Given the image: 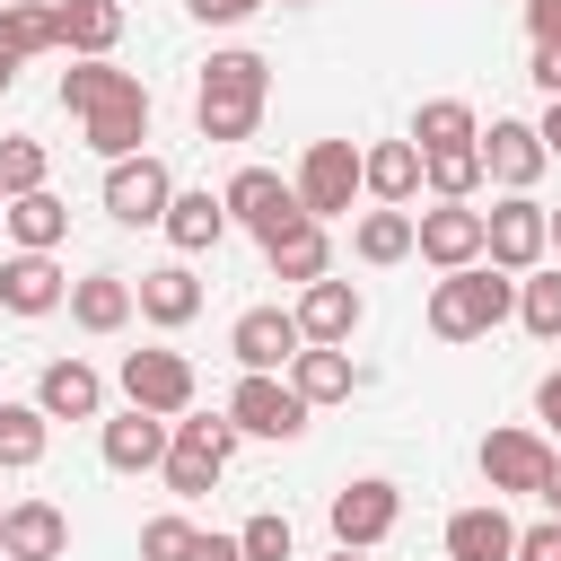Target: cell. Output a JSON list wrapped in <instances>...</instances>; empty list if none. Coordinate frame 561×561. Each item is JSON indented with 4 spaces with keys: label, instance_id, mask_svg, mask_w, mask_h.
<instances>
[{
    "label": "cell",
    "instance_id": "14",
    "mask_svg": "<svg viewBox=\"0 0 561 561\" xmlns=\"http://www.w3.org/2000/svg\"><path fill=\"white\" fill-rule=\"evenodd\" d=\"M412 254L456 272V263H482V210L473 202H438V210H412Z\"/></svg>",
    "mask_w": 561,
    "mask_h": 561
},
{
    "label": "cell",
    "instance_id": "25",
    "mask_svg": "<svg viewBox=\"0 0 561 561\" xmlns=\"http://www.w3.org/2000/svg\"><path fill=\"white\" fill-rule=\"evenodd\" d=\"M517 552V517L500 500H473L447 517V561H508Z\"/></svg>",
    "mask_w": 561,
    "mask_h": 561
},
{
    "label": "cell",
    "instance_id": "36",
    "mask_svg": "<svg viewBox=\"0 0 561 561\" xmlns=\"http://www.w3.org/2000/svg\"><path fill=\"white\" fill-rule=\"evenodd\" d=\"M44 175H53L44 140H35V131H9V140H0V202H9V193H35Z\"/></svg>",
    "mask_w": 561,
    "mask_h": 561
},
{
    "label": "cell",
    "instance_id": "28",
    "mask_svg": "<svg viewBox=\"0 0 561 561\" xmlns=\"http://www.w3.org/2000/svg\"><path fill=\"white\" fill-rule=\"evenodd\" d=\"M359 193L403 210V202L421 193V149H412V140H377V149H359Z\"/></svg>",
    "mask_w": 561,
    "mask_h": 561
},
{
    "label": "cell",
    "instance_id": "32",
    "mask_svg": "<svg viewBox=\"0 0 561 561\" xmlns=\"http://www.w3.org/2000/svg\"><path fill=\"white\" fill-rule=\"evenodd\" d=\"M351 254H359V263H403V254H412V210H394V202L359 210V228H351Z\"/></svg>",
    "mask_w": 561,
    "mask_h": 561
},
{
    "label": "cell",
    "instance_id": "7",
    "mask_svg": "<svg viewBox=\"0 0 561 561\" xmlns=\"http://www.w3.org/2000/svg\"><path fill=\"white\" fill-rule=\"evenodd\" d=\"M289 193H298V210H307V219H342V210L359 202V149H351V140H307V158H298Z\"/></svg>",
    "mask_w": 561,
    "mask_h": 561
},
{
    "label": "cell",
    "instance_id": "9",
    "mask_svg": "<svg viewBox=\"0 0 561 561\" xmlns=\"http://www.w3.org/2000/svg\"><path fill=\"white\" fill-rule=\"evenodd\" d=\"M543 202L535 193H500L491 210H482V263H500V272H535L543 263Z\"/></svg>",
    "mask_w": 561,
    "mask_h": 561
},
{
    "label": "cell",
    "instance_id": "50",
    "mask_svg": "<svg viewBox=\"0 0 561 561\" xmlns=\"http://www.w3.org/2000/svg\"><path fill=\"white\" fill-rule=\"evenodd\" d=\"M280 9H307V0H280Z\"/></svg>",
    "mask_w": 561,
    "mask_h": 561
},
{
    "label": "cell",
    "instance_id": "26",
    "mask_svg": "<svg viewBox=\"0 0 561 561\" xmlns=\"http://www.w3.org/2000/svg\"><path fill=\"white\" fill-rule=\"evenodd\" d=\"M0 228H9L26 254H53V245L70 237V202H61L53 184H35V193H9V202H0Z\"/></svg>",
    "mask_w": 561,
    "mask_h": 561
},
{
    "label": "cell",
    "instance_id": "48",
    "mask_svg": "<svg viewBox=\"0 0 561 561\" xmlns=\"http://www.w3.org/2000/svg\"><path fill=\"white\" fill-rule=\"evenodd\" d=\"M543 237H552V245H561V210H543Z\"/></svg>",
    "mask_w": 561,
    "mask_h": 561
},
{
    "label": "cell",
    "instance_id": "10",
    "mask_svg": "<svg viewBox=\"0 0 561 561\" xmlns=\"http://www.w3.org/2000/svg\"><path fill=\"white\" fill-rule=\"evenodd\" d=\"M543 473H552V438H543V430H491V438H482V482H491V500H535Z\"/></svg>",
    "mask_w": 561,
    "mask_h": 561
},
{
    "label": "cell",
    "instance_id": "23",
    "mask_svg": "<svg viewBox=\"0 0 561 561\" xmlns=\"http://www.w3.org/2000/svg\"><path fill=\"white\" fill-rule=\"evenodd\" d=\"M158 228H167V245H175V254H210V245L228 237V202H219L210 184H175V202H167V219H158Z\"/></svg>",
    "mask_w": 561,
    "mask_h": 561
},
{
    "label": "cell",
    "instance_id": "12",
    "mask_svg": "<svg viewBox=\"0 0 561 561\" xmlns=\"http://www.w3.org/2000/svg\"><path fill=\"white\" fill-rule=\"evenodd\" d=\"M123 403H140L158 421L193 412V359L184 351H123Z\"/></svg>",
    "mask_w": 561,
    "mask_h": 561
},
{
    "label": "cell",
    "instance_id": "2",
    "mask_svg": "<svg viewBox=\"0 0 561 561\" xmlns=\"http://www.w3.org/2000/svg\"><path fill=\"white\" fill-rule=\"evenodd\" d=\"M263 96H272V61L263 53H210L202 79H193V131L202 140H254L263 123Z\"/></svg>",
    "mask_w": 561,
    "mask_h": 561
},
{
    "label": "cell",
    "instance_id": "11",
    "mask_svg": "<svg viewBox=\"0 0 561 561\" xmlns=\"http://www.w3.org/2000/svg\"><path fill=\"white\" fill-rule=\"evenodd\" d=\"M473 149H482V184H500V193H535V175L552 167L535 123H517V114H491V131H473Z\"/></svg>",
    "mask_w": 561,
    "mask_h": 561
},
{
    "label": "cell",
    "instance_id": "38",
    "mask_svg": "<svg viewBox=\"0 0 561 561\" xmlns=\"http://www.w3.org/2000/svg\"><path fill=\"white\" fill-rule=\"evenodd\" d=\"M193 535H202L193 517H149L140 526V561H193Z\"/></svg>",
    "mask_w": 561,
    "mask_h": 561
},
{
    "label": "cell",
    "instance_id": "45",
    "mask_svg": "<svg viewBox=\"0 0 561 561\" xmlns=\"http://www.w3.org/2000/svg\"><path fill=\"white\" fill-rule=\"evenodd\" d=\"M535 140H543V158H561V96L543 105V123H535Z\"/></svg>",
    "mask_w": 561,
    "mask_h": 561
},
{
    "label": "cell",
    "instance_id": "46",
    "mask_svg": "<svg viewBox=\"0 0 561 561\" xmlns=\"http://www.w3.org/2000/svg\"><path fill=\"white\" fill-rule=\"evenodd\" d=\"M535 500H543V508L561 517V447H552V473H543V491H535Z\"/></svg>",
    "mask_w": 561,
    "mask_h": 561
},
{
    "label": "cell",
    "instance_id": "41",
    "mask_svg": "<svg viewBox=\"0 0 561 561\" xmlns=\"http://www.w3.org/2000/svg\"><path fill=\"white\" fill-rule=\"evenodd\" d=\"M535 421H543V438L561 447V368H552V377H535Z\"/></svg>",
    "mask_w": 561,
    "mask_h": 561
},
{
    "label": "cell",
    "instance_id": "20",
    "mask_svg": "<svg viewBox=\"0 0 561 561\" xmlns=\"http://www.w3.org/2000/svg\"><path fill=\"white\" fill-rule=\"evenodd\" d=\"M289 386H298V403L316 412V403H351L359 394V368H351V342H307L289 368H280Z\"/></svg>",
    "mask_w": 561,
    "mask_h": 561
},
{
    "label": "cell",
    "instance_id": "43",
    "mask_svg": "<svg viewBox=\"0 0 561 561\" xmlns=\"http://www.w3.org/2000/svg\"><path fill=\"white\" fill-rule=\"evenodd\" d=\"M526 35L535 44H561V0H526Z\"/></svg>",
    "mask_w": 561,
    "mask_h": 561
},
{
    "label": "cell",
    "instance_id": "40",
    "mask_svg": "<svg viewBox=\"0 0 561 561\" xmlns=\"http://www.w3.org/2000/svg\"><path fill=\"white\" fill-rule=\"evenodd\" d=\"M184 9H193L202 26H245V18L263 9V0H184Z\"/></svg>",
    "mask_w": 561,
    "mask_h": 561
},
{
    "label": "cell",
    "instance_id": "21",
    "mask_svg": "<svg viewBox=\"0 0 561 561\" xmlns=\"http://www.w3.org/2000/svg\"><path fill=\"white\" fill-rule=\"evenodd\" d=\"M96 447H105L114 473H158V465H167V421L140 412V403H123V412L96 430Z\"/></svg>",
    "mask_w": 561,
    "mask_h": 561
},
{
    "label": "cell",
    "instance_id": "18",
    "mask_svg": "<svg viewBox=\"0 0 561 561\" xmlns=\"http://www.w3.org/2000/svg\"><path fill=\"white\" fill-rule=\"evenodd\" d=\"M263 245V263H272V280H324L333 272V237H324V219H289V228H272V237H254Z\"/></svg>",
    "mask_w": 561,
    "mask_h": 561
},
{
    "label": "cell",
    "instance_id": "27",
    "mask_svg": "<svg viewBox=\"0 0 561 561\" xmlns=\"http://www.w3.org/2000/svg\"><path fill=\"white\" fill-rule=\"evenodd\" d=\"M61 307H70V324H79V333H123V324L140 316L123 272H88V280H70V298H61Z\"/></svg>",
    "mask_w": 561,
    "mask_h": 561
},
{
    "label": "cell",
    "instance_id": "29",
    "mask_svg": "<svg viewBox=\"0 0 561 561\" xmlns=\"http://www.w3.org/2000/svg\"><path fill=\"white\" fill-rule=\"evenodd\" d=\"M0 53L26 70L35 53H61V9L53 0H0Z\"/></svg>",
    "mask_w": 561,
    "mask_h": 561
},
{
    "label": "cell",
    "instance_id": "49",
    "mask_svg": "<svg viewBox=\"0 0 561 561\" xmlns=\"http://www.w3.org/2000/svg\"><path fill=\"white\" fill-rule=\"evenodd\" d=\"M333 561H368V552H351V543H333Z\"/></svg>",
    "mask_w": 561,
    "mask_h": 561
},
{
    "label": "cell",
    "instance_id": "22",
    "mask_svg": "<svg viewBox=\"0 0 561 561\" xmlns=\"http://www.w3.org/2000/svg\"><path fill=\"white\" fill-rule=\"evenodd\" d=\"M61 298H70V272H61L53 254H26V245H18V254L0 263V307H9V316H53Z\"/></svg>",
    "mask_w": 561,
    "mask_h": 561
},
{
    "label": "cell",
    "instance_id": "16",
    "mask_svg": "<svg viewBox=\"0 0 561 561\" xmlns=\"http://www.w3.org/2000/svg\"><path fill=\"white\" fill-rule=\"evenodd\" d=\"M35 412H44V421H105V377H96L88 359H44Z\"/></svg>",
    "mask_w": 561,
    "mask_h": 561
},
{
    "label": "cell",
    "instance_id": "34",
    "mask_svg": "<svg viewBox=\"0 0 561 561\" xmlns=\"http://www.w3.org/2000/svg\"><path fill=\"white\" fill-rule=\"evenodd\" d=\"M44 447H53V421L35 403H0V465L26 473V465H44Z\"/></svg>",
    "mask_w": 561,
    "mask_h": 561
},
{
    "label": "cell",
    "instance_id": "3",
    "mask_svg": "<svg viewBox=\"0 0 561 561\" xmlns=\"http://www.w3.org/2000/svg\"><path fill=\"white\" fill-rule=\"evenodd\" d=\"M508 316H517V272H500V263H456L430 289V333L438 342H482Z\"/></svg>",
    "mask_w": 561,
    "mask_h": 561
},
{
    "label": "cell",
    "instance_id": "47",
    "mask_svg": "<svg viewBox=\"0 0 561 561\" xmlns=\"http://www.w3.org/2000/svg\"><path fill=\"white\" fill-rule=\"evenodd\" d=\"M9 88H18V61H9V53H0V96H9Z\"/></svg>",
    "mask_w": 561,
    "mask_h": 561
},
{
    "label": "cell",
    "instance_id": "42",
    "mask_svg": "<svg viewBox=\"0 0 561 561\" xmlns=\"http://www.w3.org/2000/svg\"><path fill=\"white\" fill-rule=\"evenodd\" d=\"M526 79H535L543 96H561V44H535V61H526Z\"/></svg>",
    "mask_w": 561,
    "mask_h": 561
},
{
    "label": "cell",
    "instance_id": "37",
    "mask_svg": "<svg viewBox=\"0 0 561 561\" xmlns=\"http://www.w3.org/2000/svg\"><path fill=\"white\" fill-rule=\"evenodd\" d=\"M237 543H245V561H289V552H298V535H289V517H280V508L245 517V526H237Z\"/></svg>",
    "mask_w": 561,
    "mask_h": 561
},
{
    "label": "cell",
    "instance_id": "15",
    "mask_svg": "<svg viewBox=\"0 0 561 561\" xmlns=\"http://www.w3.org/2000/svg\"><path fill=\"white\" fill-rule=\"evenodd\" d=\"M228 351H237V368L280 377V368L307 351V333H298V316H289V307H245V316L228 324Z\"/></svg>",
    "mask_w": 561,
    "mask_h": 561
},
{
    "label": "cell",
    "instance_id": "44",
    "mask_svg": "<svg viewBox=\"0 0 561 561\" xmlns=\"http://www.w3.org/2000/svg\"><path fill=\"white\" fill-rule=\"evenodd\" d=\"M193 561H245L237 535H193Z\"/></svg>",
    "mask_w": 561,
    "mask_h": 561
},
{
    "label": "cell",
    "instance_id": "30",
    "mask_svg": "<svg viewBox=\"0 0 561 561\" xmlns=\"http://www.w3.org/2000/svg\"><path fill=\"white\" fill-rule=\"evenodd\" d=\"M53 9H61V53L96 61L123 44V0H53Z\"/></svg>",
    "mask_w": 561,
    "mask_h": 561
},
{
    "label": "cell",
    "instance_id": "17",
    "mask_svg": "<svg viewBox=\"0 0 561 561\" xmlns=\"http://www.w3.org/2000/svg\"><path fill=\"white\" fill-rule=\"evenodd\" d=\"M61 552H70V517L53 500L0 508V561H61Z\"/></svg>",
    "mask_w": 561,
    "mask_h": 561
},
{
    "label": "cell",
    "instance_id": "1",
    "mask_svg": "<svg viewBox=\"0 0 561 561\" xmlns=\"http://www.w3.org/2000/svg\"><path fill=\"white\" fill-rule=\"evenodd\" d=\"M61 105L79 114V131H88L96 158H131V149L149 140V88H140L131 70H114V53L70 61V70H61Z\"/></svg>",
    "mask_w": 561,
    "mask_h": 561
},
{
    "label": "cell",
    "instance_id": "39",
    "mask_svg": "<svg viewBox=\"0 0 561 561\" xmlns=\"http://www.w3.org/2000/svg\"><path fill=\"white\" fill-rule=\"evenodd\" d=\"M508 561H561V517H543V526H517V552Z\"/></svg>",
    "mask_w": 561,
    "mask_h": 561
},
{
    "label": "cell",
    "instance_id": "4",
    "mask_svg": "<svg viewBox=\"0 0 561 561\" xmlns=\"http://www.w3.org/2000/svg\"><path fill=\"white\" fill-rule=\"evenodd\" d=\"M228 456H237V421L228 412H175L167 421V491L175 500H202L219 473H228Z\"/></svg>",
    "mask_w": 561,
    "mask_h": 561
},
{
    "label": "cell",
    "instance_id": "13",
    "mask_svg": "<svg viewBox=\"0 0 561 561\" xmlns=\"http://www.w3.org/2000/svg\"><path fill=\"white\" fill-rule=\"evenodd\" d=\"M219 202H228V228H254V237H272V228H289V219H307V210H298V193H289V175H272V167H237V175L219 184Z\"/></svg>",
    "mask_w": 561,
    "mask_h": 561
},
{
    "label": "cell",
    "instance_id": "31",
    "mask_svg": "<svg viewBox=\"0 0 561 561\" xmlns=\"http://www.w3.org/2000/svg\"><path fill=\"white\" fill-rule=\"evenodd\" d=\"M473 131H482V114H473L465 96H430V105L412 114V131H403V140H412V149H465Z\"/></svg>",
    "mask_w": 561,
    "mask_h": 561
},
{
    "label": "cell",
    "instance_id": "5",
    "mask_svg": "<svg viewBox=\"0 0 561 561\" xmlns=\"http://www.w3.org/2000/svg\"><path fill=\"white\" fill-rule=\"evenodd\" d=\"M175 202V167L158 149H131V158H105V219L123 228H158Z\"/></svg>",
    "mask_w": 561,
    "mask_h": 561
},
{
    "label": "cell",
    "instance_id": "24",
    "mask_svg": "<svg viewBox=\"0 0 561 561\" xmlns=\"http://www.w3.org/2000/svg\"><path fill=\"white\" fill-rule=\"evenodd\" d=\"M131 307H140L158 333L193 324V316H202V280H193V263H158V272H140V280H131Z\"/></svg>",
    "mask_w": 561,
    "mask_h": 561
},
{
    "label": "cell",
    "instance_id": "6",
    "mask_svg": "<svg viewBox=\"0 0 561 561\" xmlns=\"http://www.w3.org/2000/svg\"><path fill=\"white\" fill-rule=\"evenodd\" d=\"M324 526H333V543H351V552H377V543L403 526V491H394L386 473H359V482H342V491L324 500Z\"/></svg>",
    "mask_w": 561,
    "mask_h": 561
},
{
    "label": "cell",
    "instance_id": "35",
    "mask_svg": "<svg viewBox=\"0 0 561 561\" xmlns=\"http://www.w3.org/2000/svg\"><path fill=\"white\" fill-rule=\"evenodd\" d=\"M517 324L535 333V342H561V272H517Z\"/></svg>",
    "mask_w": 561,
    "mask_h": 561
},
{
    "label": "cell",
    "instance_id": "33",
    "mask_svg": "<svg viewBox=\"0 0 561 561\" xmlns=\"http://www.w3.org/2000/svg\"><path fill=\"white\" fill-rule=\"evenodd\" d=\"M421 184L438 193V202H473L482 193V149L465 140V149H421Z\"/></svg>",
    "mask_w": 561,
    "mask_h": 561
},
{
    "label": "cell",
    "instance_id": "19",
    "mask_svg": "<svg viewBox=\"0 0 561 561\" xmlns=\"http://www.w3.org/2000/svg\"><path fill=\"white\" fill-rule=\"evenodd\" d=\"M289 316H298V333H307V342H351V333H359V316H368V298H359L351 280H333V272H324V280H307V289H298V307H289Z\"/></svg>",
    "mask_w": 561,
    "mask_h": 561
},
{
    "label": "cell",
    "instance_id": "8",
    "mask_svg": "<svg viewBox=\"0 0 561 561\" xmlns=\"http://www.w3.org/2000/svg\"><path fill=\"white\" fill-rule=\"evenodd\" d=\"M228 421H237V438H280V447L307 438V403H298V386H289V377H263V368L237 377Z\"/></svg>",
    "mask_w": 561,
    "mask_h": 561
}]
</instances>
